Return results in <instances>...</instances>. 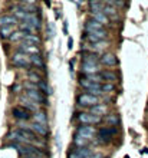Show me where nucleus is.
Returning <instances> with one entry per match:
<instances>
[{"label":"nucleus","mask_w":148,"mask_h":158,"mask_svg":"<svg viewBox=\"0 0 148 158\" xmlns=\"http://www.w3.org/2000/svg\"><path fill=\"white\" fill-rule=\"evenodd\" d=\"M79 85L82 88H85L88 91V94H91V95H95V96H98V98H99V95H102V85L101 83L91 82V81L83 78L79 81Z\"/></svg>","instance_id":"1"},{"label":"nucleus","mask_w":148,"mask_h":158,"mask_svg":"<svg viewBox=\"0 0 148 158\" xmlns=\"http://www.w3.org/2000/svg\"><path fill=\"white\" fill-rule=\"evenodd\" d=\"M26 96H27L30 101H33V102H35L36 105L39 104V105H43V106L49 105L46 95H43V94H42L40 91H37V89H27V92H26Z\"/></svg>","instance_id":"2"},{"label":"nucleus","mask_w":148,"mask_h":158,"mask_svg":"<svg viewBox=\"0 0 148 158\" xmlns=\"http://www.w3.org/2000/svg\"><path fill=\"white\" fill-rule=\"evenodd\" d=\"M78 105L79 106H95V105L99 104V98L95 95H91V94H81V95L78 96Z\"/></svg>","instance_id":"3"},{"label":"nucleus","mask_w":148,"mask_h":158,"mask_svg":"<svg viewBox=\"0 0 148 158\" xmlns=\"http://www.w3.org/2000/svg\"><path fill=\"white\" fill-rule=\"evenodd\" d=\"M116 132H118V129H116V127H104V128H101L98 131V139L101 142H105V141H111L112 138H114V135H116Z\"/></svg>","instance_id":"4"},{"label":"nucleus","mask_w":148,"mask_h":158,"mask_svg":"<svg viewBox=\"0 0 148 158\" xmlns=\"http://www.w3.org/2000/svg\"><path fill=\"white\" fill-rule=\"evenodd\" d=\"M12 65L16 68H27L30 65V56L22 53V52H17L12 56Z\"/></svg>","instance_id":"5"},{"label":"nucleus","mask_w":148,"mask_h":158,"mask_svg":"<svg viewBox=\"0 0 148 158\" xmlns=\"http://www.w3.org/2000/svg\"><path fill=\"white\" fill-rule=\"evenodd\" d=\"M75 135H78V137L85 138V139L91 141V139H94V137L96 135V131H95V128L91 127V125H81V127H78Z\"/></svg>","instance_id":"6"},{"label":"nucleus","mask_w":148,"mask_h":158,"mask_svg":"<svg viewBox=\"0 0 148 158\" xmlns=\"http://www.w3.org/2000/svg\"><path fill=\"white\" fill-rule=\"evenodd\" d=\"M87 36L85 38L88 40H91L92 43H98V42H102L104 39L107 38V32L105 30H85Z\"/></svg>","instance_id":"7"},{"label":"nucleus","mask_w":148,"mask_h":158,"mask_svg":"<svg viewBox=\"0 0 148 158\" xmlns=\"http://www.w3.org/2000/svg\"><path fill=\"white\" fill-rule=\"evenodd\" d=\"M78 119H79V122H81L82 125H94V124L101 122L102 118L95 117V115H92L91 112H81L78 115Z\"/></svg>","instance_id":"8"},{"label":"nucleus","mask_w":148,"mask_h":158,"mask_svg":"<svg viewBox=\"0 0 148 158\" xmlns=\"http://www.w3.org/2000/svg\"><path fill=\"white\" fill-rule=\"evenodd\" d=\"M12 115L19 121H29L30 118H32L30 111H27V109L23 108V106H15V108L12 109Z\"/></svg>","instance_id":"9"},{"label":"nucleus","mask_w":148,"mask_h":158,"mask_svg":"<svg viewBox=\"0 0 148 158\" xmlns=\"http://www.w3.org/2000/svg\"><path fill=\"white\" fill-rule=\"evenodd\" d=\"M81 71L85 73V75H98L101 68H99L98 63H92V62H82V66H81Z\"/></svg>","instance_id":"10"},{"label":"nucleus","mask_w":148,"mask_h":158,"mask_svg":"<svg viewBox=\"0 0 148 158\" xmlns=\"http://www.w3.org/2000/svg\"><path fill=\"white\" fill-rule=\"evenodd\" d=\"M23 23H27V25L32 26L35 30H37V29H40V27H42V20H40V17L36 16L35 13H29V15L26 16V19L23 20Z\"/></svg>","instance_id":"11"},{"label":"nucleus","mask_w":148,"mask_h":158,"mask_svg":"<svg viewBox=\"0 0 148 158\" xmlns=\"http://www.w3.org/2000/svg\"><path fill=\"white\" fill-rule=\"evenodd\" d=\"M16 23H17V19L13 15H3V16H0V27L15 26Z\"/></svg>","instance_id":"12"},{"label":"nucleus","mask_w":148,"mask_h":158,"mask_svg":"<svg viewBox=\"0 0 148 158\" xmlns=\"http://www.w3.org/2000/svg\"><path fill=\"white\" fill-rule=\"evenodd\" d=\"M30 129H32L33 132L36 134V135H42V137H46L48 134H49V129H48V127H45V125H40L37 124V122H35V124H32L29 127Z\"/></svg>","instance_id":"13"},{"label":"nucleus","mask_w":148,"mask_h":158,"mask_svg":"<svg viewBox=\"0 0 148 158\" xmlns=\"http://www.w3.org/2000/svg\"><path fill=\"white\" fill-rule=\"evenodd\" d=\"M101 63L105 65V66H115L116 63H118V59L115 58V55L105 53V55H102V58H101Z\"/></svg>","instance_id":"14"},{"label":"nucleus","mask_w":148,"mask_h":158,"mask_svg":"<svg viewBox=\"0 0 148 158\" xmlns=\"http://www.w3.org/2000/svg\"><path fill=\"white\" fill-rule=\"evenodd\" d=\"M23 45H30V46H39L40 45V39L37 35H26L23 38Z\"/></svg>","instance_id":"15"},{"label":"nucleus","mask_w":148,"mask_h":158,"mask_svg":"<svg viewBox=\"0 0 148 158\" xmlns=\"http://www.w3.org/2000/svg\"><path fill=\"white\" fill-rule=\"evenodd\" d=\"M91 114L92 115H95V117H102V115H105L107 114V105H104V104H98V105H95V106H92L91 108Z\"/></svg>","instance_id":"16"},{"label":"nucleus","mask_w":148,"mask_h":158,"mask_svg":"<svg viewBox=\"0 0 148 158\" xmlns=\"http://www.w3.org/2000/svg\"><path fill=\"white\" fill-rule=\"evenodd\" d=\"M22 53H26L27 56H33V55H39V46H30V45H23L20 48Z\"/></svg>","instance_id":"17"},{"label":"nucleus","mask_w":148,"mask_h":158,"mask_svg":"<svg viewBox=\"0 0 148 158\" xmlns=\"http://www.w3.org/2000/svg\"><path fill=\"white\" fill-rule=\"evenodd\" d=\"M30 63L35 65L37 69H42V71L45 69V60H43V58H42L40 55H33V56H30Z\"/></svg>","instance_id":"18"},{"label":"nucleus","mask_w":148,"mask_h":158,"mask_svg":"<svg viewBox=\"0 0 148 158\" xmlns=\"http://www.w3.org/2000/svg\"><path fill=\"white\" fill-rule=\"evenodd\" d=\"M92 19H94L95 22L101 23V25H108V23H109V19H108V16H105L102 12H99V13H92Z\"/></svg>","instance_id":"19"},{"label":"nucleus","mask_w":148,"mask_h":158,"mask_svg":"<svg viewBox=\"0 0 148 158\" xmlns=\"http://www.w3.org/2000/svg\"><path fill=\"white\" fill-rule=\"evenodd\" d=\"M85 30H102V25L95 22L94 19H89L85 23Z\"/></svg>","instance_id":"20"},{"label":"nucleus","mask_w":148,"mask_h":158,"mask_svg":"<svg viewBox=\"0 0 148 158\" xmlns=\"http://www.w3.org/2000/svg\"><path fill=\"white\" fill-rule=\"evenodd\" d=\"M15 33V26H7V27H0V38L9 39Z\"/></svg>","instance_id":"21"},{"label":"nucleus","mask_w":148,"mask_h":158,"mask_svg":"<svg viewBox=\"0 0 148 158\" xmlns=\"http://www.w3.org/2000/svg\"><path fill=\"white\" fill-rule=\"evenodd\" d=\"M33 117H35V121H36L37 124L45 125V127L48 125V117H46V114L43 112V111H37Z\"/></svg>","instance_id":"22"},{"label":"nucleus","mask_w":148,"mask_h":158,"mask_svg":"<svg viewBox=\"0 0 148 158\" xmlns=\"http://www.w3.org/2000/svg\"><path fill=\"white\" fill-rule=\"evenodd\" d=\"M20 101H22V102H25V104H23V108H26L27 111H36V112H37V105L35 104L33 101H30L27 96H26V99L22 96Z\"/></svg>","instance_id":"23"},{"label":"nucleus","mask_w":148,"mask_h":158,"mask_svg":"<svg viewBox=\"0 0 148 158\" xmlns=\"http://www.w3.org/2000/svg\"><path fill=\"white\" fill-rule=\"evenodd\" d=\"M101 76H102V81H108V83H112L116 81V75L111 71H104Z\"/></svg>","instance_id":"24"},{"label":"nucleus","mask_w":148,"mask_h":158,"mask_svg":"<svg viewBox=\"0 0 148 158\" xmlns=\"http://www.w3.org/2000/svg\"><path fill=\"white\" fill-rule=\"evenodd\" d=\"M36 88H37V91H40L43 95H50V94H52V92H50L49 85H48L45 81H40V82L36 85Z\"/></svg>","instance_id":"25"},{"label":"nucleus","mask_w":148,"mask_h":158,"mask_svg":"<svg viewBox=\"0 0 148 158\" xmlns=\"http://www.w3.org/2000/svg\"><path fill=\"white\" fill-rule=\"evenodd\" d=\"M75 152H76V154H78L81 158H89L91 155L94 154V151L91 150V148H88V147H87V148H78Z\"/></svg>","instance_id":"26"},{"label":"nucleus","mask_w":148,"mask_h":158,"mask_svg":"<svg viewBox=\"0 0 148 158\" xmlns=\"http://www.w3.org/2000/svg\"><path fill=\"white\" fill-rule=\"evenodd\" d=\"M104 6L105 4L101 3V2H91L89 3V7H91V12L92 13H99L104 10Z\"/></svg>","instance_id":"27"},{"label":"nucleus","mask_w":148,"mask_h":158,"mask_svg":"<svg viewBox=\"0 0 148 158\" xmlns=\"http://www.w3.org/2000/svg\"><path fill=\"white\" fill-rule=\"evenodd\" d=\"M108 46V42H98V43H92V45H87V49L89 50H102L104 48H107Z\"/></svg>","instance_id":"28"},{"label":"nucleus","mask_w":148,"mask_h":158,"mask_svg":"<svg viewBox=\"0 0 148 158\" xmlns=\"http://www.w3.org/2000/svg\"><path fill=\"white\" fill-rule=\"evenodd\" d=\"M105 122H107L108 125H111V127H116V124L119 122V118L116 114H111V115H108V117L105 118Z\"/></svg>","instance_id":"29"},{"label":"nucleus","mask_w":148,"mask_h":158,"mask_svg":"<svg viewBox=\"0 0 148 158\" xmlns=\"http://www.w3.org/2000/svg\"><path fill=\"white\" fill-rule=\"evenodd\" d=\"M102 13L105 15V16H116V7L109 6V4H105V6H104Z\"/></svg>","instance_id":"30"},{"label":"nucleus","mask_w":148,"mask_h":158,"mask_svg":"<svg viewBox=\"0 0 148 158\" xmlns=\"http://www.w3.org/2000/svg\"><path fill=\"white\" fill-rule=\"evenodd\" d=\"M74 142H75V145L78 147V148H87V145H88V139H85V138H81V137H78V135H75V139H74Z\"/></svg>","instance_id":"31"},{"label":"nucleus","mask_w":148,"mask_h":158,"mask_svg":"<svg viewBox=\"0 0 148 158\" xmlns=\"http://www.w3.org/2000/svg\"><path fill=\"white\" fill-rule=\"evenodd\" d=\"M83 62H92V63H96L98 59H96V55L94 52H85L83 53Z\"/></svg>","instance_id":"32"},{"label":"nucleus","mask_w":148,"mask_h":158,"mask_svg":"<svg viewBox=\"0 0 148 158\" xmlns=\"http://www.w3.org/2000/svg\"><path fill=\"white\" fill-rule=\"evenodd\" d=\"M26 35L23 33V32H20V30H17V32H15V33L9 38V40H12V42H17V40H23V38H25Z\"/></svg>","instance_id":"33"},{"label":"nucleus","mask_w":148,"mask_h":158,"mask_svg":"<svg viewBox=\"0 0 148 158\" xmlns=\"http://www.w3.org/2000/svg\"><path fill=\"white\" fill-rule=\"evenodd\" d=\"M29 81H30V82H33V83H36V85H37V83L40 82V81H43V79H42L40 76L37 75L36 72H32V71H30V72H29Z\"/></svg>","instance_id":"34"},{"label":"nucleus","mask_w":148,"mask_h":158,"mask_svg":"<svg viewBox=\"0 0 148 158\" xmlns=\"http://www.w3.org/2000/svg\"><path fill=\"white\" fill-rule=\"evenodd\" d=\"M115 89V86H114V83H105V85H102V94L104 92H112Z\"/></svg>","instance_id":"35"},{"label":"nucleus","mask_w":148,"mask_h":158,"mask_svg":"<svg viewBox=\"0 0 148 158\" xmlns=\"http://www.w3.org/2000/svg\"><path fill=\"white\" fill-rule=\"evenodd\" d=\"M23 158H45V157H39V155H25Z\"/></svg>","instance_id":"36"},{"label":"nucleus","mask_w":148,"mask_h":158,"mask_svg":"<svg viewBox=\"0 0 148 158\" xmlns=\"http://www.w3.org/2000/svg\"><path fill=\"white\" fill-rule=\"evenodd\" d=\"M69 158H81L76 152H72V154H69Z\"/></svg>","instance_id":"37"},{"label":"nucleus","mask_w":148,"mask_h":158,"mask_svg":"<svg viewBox=\"0 0 148 158\" xmlns=\"http://www.w3.org/2000/svg\"><path fill=\"white\" fill-rule=\"evenodd\" d=\"M89 158H104V157H102V155H101V154H92Z\"/></svg>","instance_id":"38"},{"label":"nucleus","mask_w":148,"mask_h":158,"mask_svg":"<svg viewBox=\"0 0 148 158\" xmlns=\"http://www.w3.org/2000/svg\"><path fill=\"white\" fill-rule=\"evenodd\" d=\"M72 45H74V40H72V39H69V40H68V48H69V49H72Z\"/></svg>","instance_id":"39"}]
</instances>
